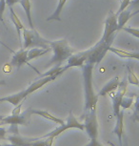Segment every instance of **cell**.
Wrapping results in <instances>:
<instances>
[{
	"label": "cell",
	"instance_id": "6da1fadb",
	"mask_svg": "<svg viewBox=\"0 0 139 146\" xmlns=\"http://www.w3.org/2000/svg\"><path fill=\"white\" fill-rule=\"evenodd\" d=\"M111 46V42H104L99 40L98 43L91 48V53L82 66V75L85 90V106L81 118L84 119V130L92 139H97L98 123L96 118V105L98 96L95 95L92 87V71L94 66L98 64L108 52V48Z\"/></svg>",
	"mask_w": 139,
	"mask_h": 146
},
{
	"label": "cell",
	"instance_id": "7a4b0ae2",
	"mask_svg": "<svg viewBox=\"0 0 139 146\" xmlns=\"http://www.w3.org/2000/svg\"><path fill=\"white\" fill-rule=\"evenodd\" d=\"M49 46L53 52V56L48 63L50 66H62V63L65 60L75 53L74 50L69 45L67 39L49 41Z\"/></svg>",
	"mask_w": 139,
	"mask_h": 146
},
{
	"label": "cell",
	"instance_id": "3957f363",
	"mask_svg": "<svg viewBox=\"0 0 139 146\" xmlns=\"http://www.w3.org/2000/svg\"><path fill=\"white\" fill-rule=\"evenodd\" d=\"M23 49L30 48H42V49H50L49 46V40L44 39L37 31L34 29L27 30L24 28L23 30Z\"/></svg>",
	"mask_w": 139,
	"mask_h": 146
},
{
	"label": "cell",
	"instance_id": "277c9868",
	"mask_svg": "<svg viewBox=\"0 0 139 146\" xmlns=\"http://www.w3.org/2000/svg\"><path fill=\"white\" fill-rule=\"evenodd\" d=\"M72 128H75V129H79L81 131H84V125L83 123H80L78 120H76V118L74 117V115H72V113L70 112L69 117L67 118V122L63 123V124H60L59 126L53 130L50 133L44 135L41 137H38V139H44V137H51V139H54V137H58L59 135L63 133L64 131L68 130V129H72Z\"/></svg>",
	"mask_w": 139,
	"mask_h": 146
},
{
	"label": "cell",
	"instance_id": "5b68a950",
	"mask_svg": "<svg viewBox=\"0 0 139 146\" xmlns=\"http://www.w3.org/2000/svg\"><path fill=\"white\" fill-rule=\"evenodd\" d=\"M118 31V26H117V15L113 11H111L109 13L107 19L105 21V28H104V34L101 37V41L104 42H111L113 41L115 36V33Z\"/></svg>",
	"mask_w": 139,
	"mask_h": 146
},
{
	"label": "cell",
	"instance_id": "8992f818",
	"mask_svg": "<svg viewBox=\"0 0 139 146\" xmlns=\"http://www.w3.org/2000/svg\"><path fill=\"white\" fill-rule=\"evenodd\" d=\"M128 86V80L127 79H123L122 81H119V84L117 86L115 92H111V98H113V114L115 117L118 115L120 113V103L123 98V96L126 95Z\"/></svg>",
	"mask_w": 139,
	"mask_h": 146
},
{
	"label": "cell",
	"instance_id": "52a82bcc",
	"mask_svg": "<svg viewBox=\"0 0 139 146\" xmlns=\"http://www.w3.org/2000/svg\"><path fill=\"white\" fill-rule=\"evenodd\" d=\"M90 53H91V49L84 52H80V53H76V54H72L69 58H68V63L67 65H65L64 67H62L60 74L64 73L65 71H67L68 69L70 68H73V67H82L84 65V63L86 62V60L88 59V57L90 56Z\"/></svg>",
	"mask_w": 139,
	"mask_h": 146
},
{
	"label": "cell",
	"instance_id": "ba28073f",
	"mask_svg": "<svg viewBox=\"0 0 139 146\" xmlns=\"http://www.w3.org/2000/svg\"><path fill=\"white\" fill-rule=\"evenodd\" d=\"M28 112L20 115H11L6 117H0V124H10V125H25L28 123Z\"/></svg>",
	"mask_w": 139,
	"mask_h": 146
},
{
	"label": "cell",
	"instance_id": "9c48e42d",
	"mask_svg": "<svg viewBox=\"0 0 139 146\" xmlns=\"http://www.w3.org/2000/svg\"><path fill=\"white\" fill-rule=\"evenodd\" d=\"M27 57H28V49H21L20 51L14 53V56H13L12 60H11L10 65L20 68L22 65L29 64Z\"/></svg>",
	"mask_w": 139,
	"mask_h": 146
},
{
	"label": "cell",
	"instance_id": "30bf717a",
	"mask_svg": "<svg viewBox=\"0 0 139 146\" xmlns=\"http://www.w3.org/2000/svg\"><path fill=\"white\" fill-rule=\"evenodd\" d=\"M123 130H124V111H120L118 115L116 117L115 126L113 129V133L118 137L119 145L123 146L122 143V137H123Z\"/></svg>",
	"mask_w": 139,
	"mask_h": 146
},
{
	"label": "cell",
	"instance_id": "8fae6325",
	"mask_svg": "<svg viewBox=\"0 0 139 146\" xmlns=\"http://www.w3.org/2000/svg\"><path fill=\"white\" fill-rule=\"evenodd\" d=\"M138 13V11H136L135 13H132L130 9H125L124 11H122L121 13H117V26H118V31L121 30L125 25L127 24V22L130 20V18H132V16Z\"/></svg>",
	"mask_w": 139,
	"mask_h": 146
},
{
	"label": "cell",
	"instance_id": "7c38bea8",
	"mask_svg": "<svg viewBox=\"0 0 139 146\" xmlns=\"http://www.w3.org/2000/svg\"><path fill=\"white\" fill-rule=\"evenodd\" d=\"M27 96L25 94V90L20 91V92L14 94V95H11L4 98H0V102H9L13 104V106L18 105L20 102H22L24 98H26Z\"/></svg>",
	"mask_w": 139,
	"mask_h": 146
},
{
	"label": "cell",
	"instance_id": "4fadbf2b",
	"mask_svg": "<svg viewBox=\"0 0 139 146\" xmlns=\"http://www.w3.org/2000/svg\"><path fill=\"white\" fill-rule=\"evenodd\" d=\"M27 112H28L29 115H41L42 117H44V118H46V119H48V120H51V122H54L55 124H58V125L65 123L63 120L60 119V118L53 117V115H51L50 113H48V112H46V111H43V110L29 109V110H27Z\"/></svg>",
	"mask_w": 139,
	"mask_h": 146
},
{
	"label": "cell",
	"instance_id": "5bb4252c",
	"mask_svg": "<svg viewBox=\"0 0 139 146\" xmlns=\"http://www.w3.org/2000/svg\"><path fill=\"white\" fill-rule=\"evenodd\" d=\"M118 84H119V78L118 76H114L113 79H111V80L109 81L101 90H100V92L98 93L97 96H107L108 94H111V92H113V91L116 90Z\"/></svg>",
	"mask_w": 139,
	"mask_h": 146
},
{
	"label": "cell",
	"instance_id": "9a60e30c",
	"mask_svg": "<svg viewBox=\"0 0 139 146\" xmlns=\"http://www.w3.org/2000/svg\"><path fill=\"white\" fill-rule=\"evenodd\" d=\"M108 51H110V52H111V53L117 54V56L122 57V58H132V59H135V60L139 59V53H138V52L130 53V52L123 51V50H121V49L113 48V47H111V46L109 47Z\"/></svg>",
	"mask_w": 139,
	"mask_h": 146
},
{
	"label": "cell",
	"instance_id": "2e32d148",
	"mask_svg": "<svg viewBox=\"0 0 139 146\" xmlns=\"http://www.w3.org/2000/svg\"><path fill=\"white\" fill-rule=\"evenodd\" d=\"M10 18H11V20H12L13 23V25L15 26L16 32H17V35H18V38H19V41L21 42V31L24 29V26H23L21 20L19 19V17L17 16V15L14 13L13 7H10Z\"/></svg>",
	"mask_w": 139,
	"mask_h": 146
},
{
	"label": "cell",
	"instance_id": "e0dca14e",
	"mask_svg": "<svg viewBox=\"0 0 139 146\" xmlns=\"http://www.w3.org/2000/svg\"><path fill=\"white\" fill-rule=\"evenodd\" d=\"M19 4L22 6L23 10L25 11V15L29 22V26L32 30L34 29V23H32V2L31 0H19Z\"/></svg>",
	"mask_w": 139,
	"mask_h": 146
},
{
	"label": "cell",
	"instance_id": "ac0fdd59",
	"mask_svg": "<svg viewBox=\"0 0 139 146\" xmlns=\"http://www.w3.org/2000/svg\"><path fill=\"white\" fill-rule=\"evenodd\" d=\"M51 51V48L50 49H42V48H31L30 50H28V62L31 61V60H34L35 58L39 56H43L44 54H48L49 52Z\"/></svg>",
	"mask_w": 139,
	"mask_h": 146
},
{
	"label": "cell",
	"instance_id": "d6986e66",
	"mask_svg": "<svg viewBox=\"0 0 139 146\" xmlns=\"http://www.w3.org/2000/svg\"><path fill=\"white\" fill-rule=\"evenodd\" d=\"M67 0H58V4H57V7L54 13L51 15V16L46 19L47 21H51V20H57V21H61V18H60V15H61V13L63 11V8L66 4Z\"/></svg>",
	"mask_w": 139,
	"mask_h": 146
},
{
	"label": "cell",
	"instance_id": "ffe728a7",
	"mask_svg": "<svg viewBox=\"0 0 139 146\" xmlns=\"http://www.w3.org/2000/svg\"><path fill=\"white\" fill-rule=\"evenodd\" d=\"M133 96H126L125 95L121 100L120 108H123L124 110L132 108V106L133 104Z\"/></svg>",
	"mask_w": 139,
	"mask_h": 146
},
{
	"label": "cell",
	"instance_id": "44dd1931",
	"mask_svg": "<svg viewBox=\"0 0 139 146\" xmlns=\"http://www.w3.org/2000/svg\"><path fill=\"white\" fill-rule=\"evenodd\" d=\"M127 79H128V81H129L130 84L136 85V86H138V85H139L138 78L135 76V74L133 73V71L130 67H128V78Z\"/></svg>",
	"mask_w": 139,
	"mask_h": 146
},
{
	"label": "cell",
	"instance_id": "7402d4cb",
	"mask_svg": "<svg viewBox=\"0 0 139 146\" xmlns=\"http://www.w3.org/2000/svg\"><path fill=\"white\" fill-rule=\"evenodd\" d=\"M122 30H124L125 32H127L128 34L133 35L136 38H139V30L137 28H127V27H123Z\"/></svg>",
	"mask_w": 139,
	"mask_h": 146
},
{
	"label": "cell",
	"instance_id": "603a6c76",
	"mask_svg": "<svg viewBox=\"0 0 139 146\" xmlns=\"http://www.w3.org/2000/svg\"><path fill=\"white\" fill-rule=\"evenodd\" d=\"M130 1H132V0H120V6H119L118 11L116 12V15L121 13L122 11H124L125 9H127L128 6L130 4Z\"/></svg>",
	"mask_w": 139,
	"mask_h": 146
},
{
	"label": "cell",
	"instance_id": "cb8c5ba5",
	"mask_svg": "<svg viewBox=\"0 0 139 146\" xmlns=\"http://www.w3.org/2000/svg\"><path fill=\"white\" fill-rule=\"evenodd\" d=\"M5 8H6V2H5V0H0V21L3 24H5L4 19H3V13H4Z\"/></svg>",
	"mask_w": 139,
	"mask_h": 146
},
{
	"label": "cell",
	"instance_id": "d4e9b609",
	"mask_svg": "<svg viewBox=\"0 0 139 146\" xmlns=\"http://www.w3.org/2000/svg\"><path fill=\"white\" fill-rule=\"evenodd\" d=\"M21 106H22V102H20L18 105H16L15 108L13 109L12 115H20L21 114Z\"/></svg>",
	"mask_w": 139,
	"mask_h": 146
},
{
	"label": "cell",
	"instance_id": "484cf974",
	"mask_svg": "<svg viewBox=\"0 0 139 146\" xmlns=\"http://www.w3.org/2000/svg\"><path fill=\"white\" fill-rule=\"evenodd\" d=\"M86 146H103V145L101 143L98 142L97 139H91V141H90Z\"/></svg>",
	"mask_w": 139,
	"mask_h": 146
},
{
	"label": "cell",
	"instance_id": "4316f807",
	"mask_svg": "<svg viewBox=\"0 0 139 146\" xmlns=\"http://www.w3.org/2000/svg\"><path fill=\"white\" fill-rule=\"evenodd\" d=\"M6 134L7 131L4 127H0V140L6 139Z\"/></svg>",
	"mask_w": 139,
	"mask_h": 146
},
{
	"label": "cell",
	"instance_id": "83f0119b",
	"mask_svg": "<svg viewBox=\"0 0 139 146\" xmlns=\"http://www.w3.org/2000/svg\"><path fill=\"white\" fill-rule=\"evenodd\" d=\"M6 2V5L7 6L10 7H13V5L16 4V3H19V0H5Z\"/></svg>",
	"mask_w": 139,
	"mask_h": 146
},
{
	"label": "cell",
	"instance_id": "f1b7e54d",
	"mask_svg": "<svg viewBox=\"0 0 139 146\" xmlns=\"http://www.w3.org/2000/svg\"><path fill=\"white\" fill-rule=\"evenodd\" d=\"M137 112H138V98L135 101V110H134V115H133V117H134V120H138Z\"/></svg>",
	"mask_w": 139,
	"mask_h": 146
},
{
	"label": "cell",
	"instance_id": "f546056e",
	"mask_svg": "<svg viewBox=\"0 0 139 146\" xmlns=\"http://www.w3.org/2000/svg\"><path fill=\"white\" fill-rule=\"evenodd\" d=\"M2 146H17V145L13 144V143H10V144H3Z\"/></svg>",
	"mask_w": 139,
	"mask_h": 146
},
{
	"label": "cell",
	"instance_id": "4dcf8cb0",
	"mask_svg": "<svg viewBox=\"0 0 139 146\" xmlns=\"http://www.w3.org/2000/svg\"><path fill=\"white\" fill-rule=\"evenodd\" d=\"M0 146H2V144H1V143H0Z\"/></svg>",
	"mask_w": 139,
	"mask_h": 146
},
{
	"label": "cell",
	"instance_id": "1f68e13d",
	"mask_svg": "<svg viewBox=\"0 0 139 146\" xmlns=\"http://www.w3.org/2000/svg\"><path fill=\"white\" fill-rule=\"evenodd\" d=\"M0 125H1V124H0Z\"/></svg>",
	"mask_w": 139,
	"mask_h": 146
}]
</instances>
